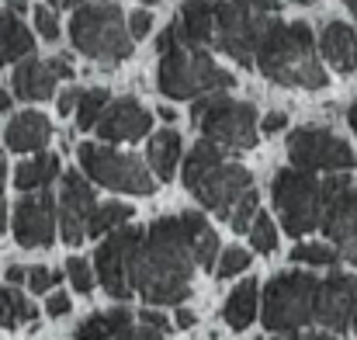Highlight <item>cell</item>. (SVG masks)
I'll list each match as a JSON object with an SVG mask.
<instances>
[{
    "label": "cell",
    "mask_w": 357,
    "mask_h": 340,
    "mask_svg": "<svg viewBox=\"0 0 357 340\" xmlns=\"http://www.w3.org/2000/svg\"><path fill=\"white\" fill-rule=\"evenodd\" d=\"M202 223V212H184L177 219H156L142 232L132 257V285L149 306H181L191 295V278L198 267L195 232Z\"/></svg>",
    "instance_id": "6da1fadb"
},
{
    "label": "cell",
    "mask_w": 357,
    "mask_h": 340,
    "mask_svg": "<svg viewBox=\"0 0 357 340\" xmlns=\"http://www.w3.org/2000/svg\"><path fill=\"white\" fill-rule=\"evenodd\" d=\"M264 10L236 0H188L181 7V28L188 38L233 56L239 66H257V45L267 31Z\"/></svg>",
    "instance_id": "7a4b0ae2"
},
{
    "label": "cell",
    "mask_w": 357,
    "mask_h": 340,
    "mask_svg": "<svg viewBox=\"0 0 357 340\" xmlns=\"http://www.w3.org/2000/svg\"><path fill=\"white\" fill-rule=\"evenodd\" d=\"M208 45L184 35L181 21H170V28L160 35V94L174 101H195L212 91H229L236 80L229 70H222L208 52Z\"/></svg>",
    "instance_id": "3957f363"
},
{
    "label": "cell",
    "mask_w": 357,
    "mask_h": 340,
    "mask_svg": "<svg viewBox=\"0 0 357 340\" xmlns=\"http://www.w3.org/2000/svg\"><path fill=\"white\" fill-rule=\"evenodd\" d=\"M257 70L281 87H326V66L316 52L312 28L305 21H271L257 45Z\"/></svg>",
    "instance_id": "277c9868"
},
{
    "label": "cell",
    "mask_w": 357,
    "mask_h": 340,
    "mask_svg": "<svg viewBox=\"0 0 357 340\" xmlns=\"http://www.w3.org/2000/svg\"><path fill=\"white\" fill-rule=\"evenodd\" d=\"M347 184H351L347 170H330V177H316V170H305L295 163L278 170L274 184H271V198H274V209L284 223V232L305 236L316 226H323L330 198Z\"/></svg>",
    "instance_id": "5b68a950"
},
{
    "label": "cell",
    "mask_w": 357,
    "mask_h": 340,
    "mask_svg": "<svg viewBox=\"0 0 357 340\" xmlns=\"http://www.w3.org/2000/svg\"><path fill=\"white\" fill-rule=\"evenodd\" d=\"M181 177L195 191L202 209L215 212L226 223H229L233 209L239 205V198L253 188V174L246 167H239V163H226L222 160V146L215 139H208V135L195 142V149L184 160Z\"/></svg>",
    "instance_id": "8992f818"
},
{
    "label": "cell",
    "mask_w": 357,
    "mask_h": 340,
    "mask_svg": "<svg viewBox=\"0 0 357 340\" xmlns=\"http://www.w3.org/2000/svg\"><path fill=\"white\" fill-rule=\"evenodd\" d=\"M316 302H319V278L309 271H281L264 288L260 320L271 334L295 337L305 327H316Z\"/></svg>",
    "instance_id": "52a82bcc"
},
{
    "label": "cell",
    "mask_w": 357,
    "mask_h": 340,
    "mask_svg": "<svg viewBox=\"0 0 357 340\" xmlns=\"http://www.w3.org/2000/svg\"><path fill=\"white\" fill-rule=\"evenodd\" d=\"M70 42L84 56L112 66V63H121L132 56L135 35L115 3H91L87 0L84 7H77V14L70 21Z\"/></svg>",
    "instance_id": "ba28073f"
},
{
    "label": "cell",
    "mask_w": 357,
    "mask_h": 340,
    "mask_svg": "<svg viewBox=\"0 0 357 340\" xmlns=\"http://www.w3.org/2000/svg\"><path fill=\"white\" fill-rule=\"evenodd\" d=\"M191 121L202 128V135L215 139L226 149H253L257 146V108L246 101H233L219 91L195 98Z\"/></svg>",
    "instance_id": "9c48e42d"
},
{
    "label": "cell",
    "mask_w": 357,
    "mask_h": 340,
    "mask_svg": "<svg viewBox=\"0 0 357 340\" xmlns=\"http://www.w3.org/2000/svg\"><path fill=\"white\" fill-rule=\"evenodd\" d=\"M77 160H80V170L94 184H105L112 191H121V195H153L156 191V177L132 153H119L101 142H84L77 149Z\"/></svg>",
    "instance_id": "30bf717a"
},
{
    "label": "cell",
    "mask_w": 357,
    "mask_h": 340,
    "mask_svg": "<svg viewBox=\"0 0 357 340\" xmlns=\"http://www.w3.org/2000/svg\"><path fill=\"white\" fill-rule=\"evenodd\" d=\"M146 229L139 226H119L94 253V271H98V281L105 285V292L112 299L125 302L135 285H132V257L139 250V239H142Z\"/></svg>",
    "instance_id": "8fae6325"
},
{
    "label": "cell",
    "mask_w": 357,
    "mask_h": 340,
    "mask_svg": "<svg viewBox=\"0 0 357 340\" xmlns=\"http://www.w3.org/2000/svg\"><path fill=\"white\" fill-rule=\"evenodd\" d=\"M288 160L305 170H351L357 167L354 149L340 135H333L330 128H319V125H302L291 132Z\"/></svg>",
    "instance_id": "7c38bea8"
},
{
    "label": "cell",
    "mask_w": 357,
    "mask_h": 340,
    "mask_svg": "<svg viewBox=\"0 0 357 340\" xmlns=\"http://www.w3.org/2000/svg\"><path fill=\"white\" fill-rule=\"evenodd\" d=\"M357 320V278L354 274H330L319 278V302H316V327L330 334H347Z\"/></svg>",
    "instance_id": "4fadbf2b"
},
{
    "label": "cell",
    "mask_w": 357,
    "mask_h": 340,
    "mask_svg": "<svg viewBox=\"0 0 357 340\" xmlns=\"http://www.w3.org/2000/svg\"><path fill=\"white\" fill-rule=\"evenodd\" d=\"M56 223H59L56 202H52V195H45V188H42L38 195H28V198L17 202L10 226H14V239H17L21 246L35 250V246H52Z\"/></svg>",
    "instance_id": "5bb4252c"
},
{
    "label": "cell",
    "mask_w": 357,
    "mask_h": 340,
    "mask_svg": "<svg viewBox=\"0 0 357 340\" xmlns=\"http://www.w3.org/2000/svg\"><path fill=\"white\" fill-rule=\"evenodd\" d=\"M98 209V198H94V188L87 184L84 174L70 170L63 177V198H59V229H63V243L70 246H80L84 236H87V219L91 212Z\"/></svg>",
    "instance_id": "9a60e30c"
},
{
    "label": "cell",
    "mask_w": 357,
    "mask_h": 340,
    "mask_svg": "<svg viewBox=\"0 0 357 340\" xmlns=\"http://www.w3.org/2000/svg\"><path fill=\"white\" fill-rule=\"evenodd\" d=\"M323 232L340 250V257L357 267V188L347 184L330 198L326 216H323Z\"/></svg>",
    "instance_id": "2e32d148"
},
{
    "label": "cell",
    "mask_w": 357,
    "mask_h": 340,
    "mask_svg": "<svg viewBox=\"0 0 357 340\" xmlns=\"http://www.w3.org/2000/svg\"><path fill=\"white\" fill-rule=\"evenodd\" d=\"M153 125V114L146 112L135 98H119L112 101L101 121H98V139H108V142H135L149 132Z\"/></svg>",
    "instance_id": "e0dca14e"
},
{
    "label": "cell",
    "mask_w": 357,
    "mask_h": 340,
    "mask_svg": "<svg viewBox=\"0 0 357 340\" xmlns=\"http://www.w3.org/2000/svg\"><path fill=\"white\" fill-rule=\"evenodd\" d=\"M10 84H14V94L21 101H49L56 94L59 73L52 70V63L28 56V59H17V70H14Z\"/></svg>",
    "instance_id": "ac0fdd59"
},
{
    "label": "cell",
    "mask_w": 357,
    "mask_h": 340,
    "mask_svg": "<svg viewBox=\"0 0 357 340\" xmlns=\"http://www.w3.org/2000/svg\"><path fill=\"white\" fill-rule=\"evenodd\" d=\"M77 337L80 340H132V337H142V327H135V320H132V313L125 306H115L108 313L87 316L77 327Z\"/></svg>",
    "instance_id": "d6986e66"
},
{
    "label": "cell",
    "mask_w": 357,
    "mask_h": 340,
    "mask_svg": "<svg viewBox=\"0 0 357 340\" xmlns=\"http://www.w3.org/2000/svg\"><path fill=\"white\" fill-rule=\"evenodd\" d=\"M319 49H323L326 63H330L337 73H354L357 70V35H354L351 24H344V21H330V24L323 28Z\"/></svg>",
    "instance_id": "ffe728a7"
},
{
    "label": "cell",
    "mask_w": 357,
    "mask_h": 340,
    "mask_svg": "<svg viewBox=\"0 0 357 340\" xmlns=\"http://www.w3.org/2000/svg\"><path fill=\"white\" fill-rule=\"evenodd\" d=\"M3 139H7V149H14V153H35L52 139V125L42 112H21L10 118Z\"/></svg>",
    "instance_id": "44dd1931"
},
{
    "label": "cell",
    "mask_w": 357,
    "mask_h": 340,
    "mask_svg": "<svg viewBox=\"0 0 357 340\" xmlns=\"http://www.w3.org/2000/svg\"><path fill=\"white\" fill-rule=\"evenodd\" d=\"M35 49V35L28 31V24L21 21L17 10H0V66L17 63L24 56H31Z\"/></svg>",
    "instance_id": "7402d4cb"
},
{
    "label": "cell",
    "mask_w": 357,
    "mask_h": 340,
    "mask_svg": "<svg viewBox=\"0 0 357 340\" xmlns=\"http://www.w3.org/2000/svg\"><path fill=\"white\" fill-rule=\"evenodd\" d=\"M59 174V156L56 153H38L35 160H24L14 167V184L21 191H42L56 181Z\"/></svg>",
    "instance_id": "603a6c76"
},
{
    "label": "cell",
    "mask_w": 357,
    "mask_h": 340,
    "mask_svg": "<svg viewBox=\"0 0 357 340\" xmlns=\"http://www.w3.org/2000/svg\"><path fill=\"white\" fill-rule=\"evenodd\" d=\"M257 281L253 278H246L243 285H236L233 292H229V299H226V306H222V320L233 327V330H246L250 323H253V316H257Z\"/></svg>",
    "instance_id": "cb8c5ba5"
},
{
    "label": "cell",
    "mask_w": 357,
    "mask_h": 340,
    "mask_svg": "<svg viewBox=\"0 0 357 340\" xmlns=\"http://www.w3.org/2000/svg\"><path fill=\"white\" fill-rule=\"evenodd\" d=\"M177 160H181V135L174 128H163L149 139V167L156 170L160 181H174V170H177Z\"/></svg>",
    "instance_id": "d4e9b609"
},
{
    "label": "cell",
    "mask_w": 357,
    "mask_h": 340,
    "mask_svg": "<svg viewBox=\"0 0 357 340\" xmlns=\"http://www.w3.org/2000/svg\"><path fill=\"white\" fill-rule=\"evenodd\" d=\"M38 320V313H35V306L7 281V285H0V327H7V330H17V327H24V323H35Z\"/></svg>",
    "instance_id": "484cf974"
},
{
    "label": "cell",
    "mask_w": 357,
    "mask_h": 340,
    "mask_svg": "<svg viewBox=\"0 0 357 340\" xmlns=\"http://www.w3.org/2000/svg\"><path fill=\"white\" fill-rule=\"evenodd\" d=\"M132 216H135L132 205H125V202H105V205H98V209L91 212V219H87V236H101V232H108V229L125 226Z\"/></svg>",
    "instance_id": "4316f807"
},
{
    "label": "cell",
    "mask_w": 357,
    "mask_h": 340,
    "mask_svg": "<svg viewBox=\"0 0 357 340\" xmlns=\"http://www.w3.org/2000/svg\"><path fill=\"white\" fill-rule=\"evenodd\" d=\"M108 105H112V94H108L105 87L84 91V94H80V105H77V128H80V132L98 128V121H101V114H105Z\"/></svg>",
    "instance_id": "83f0119b"
},
{
    "label": "cell",
    "mask_w": 357,
    "mask_h": 340,
    "mask_svg": "<svg viewBox=\"0 0 357 340\" xmlns=\"http://www.w3.org/2000/svg\"><path fill=\"white\" fill-rule=\"evenodd\" d=\"M340 257V250L326 246V243H298L291 250V260L295 264H309V267H333Z\"/></svg>",
    "instance_id": "f1b7e54d"
},
{
    "label": "cell",
    "mask_w": 357,
    "mask_h": 340,
    "mask_svg": "<svg viewBox=\"0 0 357 340\" xmlns=\"http://www.w3.org/2000/svg\"><path fill=\"white\" fill-rule=\"evenodd\" d=\"M195 253H198V267L202 271H212L215 267V257H219V236L208 223H202L195 232Z\"/></svg>",
    "instance_id": "f546056e"
},
{
    "label": "cell",
    "mask_w": 357,
    "mask_h": 340,
    "mask_svg": "<svg viewBox=\"0 0 357 340\" xmlns=\"http://www.w3.org/2000/svg\"><path fill=\"white\" fill-rule=\"evenodd\" d=\"M250 243H253L257 253H271V250L278 246V229H274L267 212H257V219H253V226H250Z\"/></svg>",
    "instance_id": "4dcf8cb0"
},
{
    "label": "cell",
    "mask_w": 357,
    "mask_h": 340,
    "mask_svg": "<svg viewBox=\"0 0 357 340\" xmlns=\"http://www.w3.org/2000/svg\"><path fill=\"white\" fill-rule=\"evenodd\" d=\"M246 267H250V250L229 246V250H222V257H219V264H215V274H219V278H236Z\"/></svg>",
    "instance_id": "1f68e13d"
},
{
    "label": "cell",
    "mask_w": 357,
    "mask_h": 340,
    "mask_svg": "<svg viewBox=\"0 0 357 340\" xmlns=\"http://www.w3.org/2000/svg\"><path fill=\"white\" fill-rule=\"evenodd\" d=\"M257 191L250 188L243 198H239V205L233 209V216H229V226L236 229V232H250V226H253V219H257Z\"/></svg>",
    "instance_id": "d6a6232c"
},
{
    "label": "cell",
    "mask_w": 357,
    "mask_h": 340,
    "mask_svg": "<svg viewBox=\"0 0 357 340\" xmlns=\"http://www.w3.org/2000/svg\"><path fill=\"white\" fill-rule=\"evenodd\" d=\"M66 274H70V281H73V288H77L80 295H91L98 271H91V264H87L84 257H70V260H66Z\"/></svg>",
    "instance_id": "836d02e7"
},
{
    "label": "cell",
    "mask_w": 357,
    "mask_h": 340,
    "mask_svg": "<svg viewBox=\"0 0 357 340\" xmlns=\"http://www.w3.org/2000/svg\"><path fill=\"white\" fill-rule=\"evenodd\" d=\"M139 327H142V337H149V340H160L170 334V320L163 313H156V309H142Z\"/></svg>",
    "instance_id": "e575fe53"
},
{
    "label": "cell",
    "mask_w": 357,
    "mask_h": 340,
    "mask_svg": "<svg viewBox=\"0 0 357 340\" xmlns=\"http://www.w3.org/2000/svg\"><path fill=\"white\" fill-rule=\"evenodd\" d=\"M35 28L45 42H56L59 38V21H56V10L52 7H35Z\"/></svg>",
    "instance_id": "d590c367"
},
{
    "label": "cell",
    "mask_w": 357,
    "mask_h": 340,
    "mask_svg": "<svg viewBox=\"0 0 357 340\" xmlns=\"http://www.w3.org/2000/svg\"><path fill=\"white\" fill-rule=\"evenodd\" d=\"M28 285H31V292H52L56 285H59V271H49V267H31L28 271Z\"/></svg>",
    "instance_id": "8d00e7d4"
},
{
    "label": "cell",
    "mask_w": 357,
    "mask_h": 340,
    "mask_svg": "<svg viewBox=\"0 0 357 340\" xmlns=\"http://www.w3.org/2000/svg\"><path fill=\"white\" fill-rule=\"evenodd\" d=\"M128 28H132V35L135 38H146V31L153 28V14L142 7V10H135V14H128Z\"/></svg>",
    "instance_id": "74e56055"
},
{
    "label": "cell",
    "mask_w": 357,
    "mask_h": 340,
    "mask_svg": "<svg viewBox=\"0 0 357 340\" xmlns=\"http://www.w3.org/2000/svg\"><path fill=\"white\" fill-rule=\"evenodd\" d=\"M70 309H73V306H70V295H66V292H52V295H49V302H45V313H49V316H56V320H59V316H66Z\"/></svg>",
    "instance_id": "f35d334b"
},
{
    "label": "cell",
    "mask_w": 357,
    "mask_h": 340,
    "mask_svg": "<svg viewBox=\"0 0 357 340\" xmlns=\"http://www.w3.org/2000/svg\"><path fill=\"white\" fill-rule=\"evenodd\" d=\"M284 125H288L284 112H271V114H264V121H260V132H264V135H274V132H281Z\"/></svg>",
    "instance_id": "ab89813d"
},
{
    "label": "cell",
    "mask_w": 357,
    "mask_h": 340,
    "mask_svg": "<svg viewBox=\"0 0 357 340\" xmlns=\"http://www.w3.org/2000/svg\"><path fill=\"white\" fill-rule=\"evenodd\" d=\"M80 94H84V91H63V98H59V112H63V114L77 112V105H80Z\"/></svg>",
    "instance_id": "60d3db41"
},
{
    "label": "cell",
    "mask_w": 357,
    "mask_h": 340,
    "mask_svg": "<svg viewBox=\"0 0 357 340\" xmlns=\"http://www.w3.org/2000/svg\"><path fill=\"white\" fill-rule=\"evenodd\" d=\"M236 3H243V7H253V10H264V14H274L281 0H236Z\"/></svg>",
    "instance_id": "b9f144b4"
},
{
    "label": "cell",
    "mask_w": 357,
    "mask_h": 340,
    "mask_svg": "<svg viewBox=\"0 0 357 340\" xmlns=\"http://www.w3.org/2000/svg\"><path fill=\"white\" fill-rule=\"evenodd\" d=\"M3 174H7V167H3V160H0V236L7 232V202H3Z\"/></svg>",
    "instance_id": "7bdbcfd3"
},
{
    "label": "cell",
    "mask_w": 357,
    "mask_h": 340,
    "mask_svg": "<svg viewBox=\"0 0 357 340\" xmlns=\"http://www.w3.org/2000/svg\"><path fill=\"white\" fill-rule=\"evenodd\" d=\"M49 63H52V70H56L63 80H70V77H73V66H70V59H66V56H56V59H49Z\"/></svg>",
    "instance_id": "ee69618b"
},
{
    "label": "cell",
    "mask_w": 357,
    "mask_h": 340,
    "mask_svg": "<svg viewBox=\"0 0 357 340\" xmlns=\"http://www.w3.org/2000/svg\"><path fill=\"white\" fill-rule=\"evenodd\" d=\"M7 281H10V285H21V281H28V271L17 267V264H10V267H7Z\"/></svg>",
    "instance_id": "f6af8a7d"
},
{
    "label": "cell",
    "mask_w": 357,
    "mask_h": 340,
    "mask_svg": "<svg viewBox=\"0 0 357 340\" xmlns=\"http://www.w3.org/2000/svg\"><path fill=\"white\" fill-rule=\"evenodd\" d=\"M177 327H184V330L195 327V313H191V309H181V313H177Z\"/></svg>",
    "instance_id": "bcb514c9"
},
{
    "label": "cell",
    "mask_w": 357,
    "mask_h": 340,
    "mask_svg": "<svg viewBox=\"0 0 357 340\" xmlns=\"http://www.w3.org/2000/svg\"><path fill=\"white\" fill-rule=\"evenodd\" d=\"M10 101H14V98H10L7 91H0V112H3V114L10 112Z\"/></svg>",
    "instance_id": "7dc6e473"
},
{
    "label": "cell",
    "mask_w": 357,
    "mask_h": 340,
    "mask_svg": "<svg viewBox=\"0 0 357 340\" xmlns=\"http://www.w3.org/2000/svg\"><path fill=\"white\" fill-rule=\"evenodd\" d=\"M7 7H10V10H17V14H24V7H28V3H24V0H7Z\"/></svg>",
    "instance_id": "c3c4849f"
},
{
    "label": "cell",
    "mask_w": 357,
    "mask_h": 340,
    "mask_svg": "<svg viewBox=\"0 0 357 340\" xmlns=\"http://www.w3.org/2000/svg\"><path fill=\"white\" fill-rule=\"evenodd\" d=\"M347 121H351V128H354V132H357V101H354V105H351V112H347Z\"/></svg>",
    "instance_id": "681fc988"
},
{
    "label": "cell",
    "mask_w": 357,
    "mask_h": 340,
    "mask_svg": "<svg viewBox=\"0 0 357 340\" xmlns=\"http://www.w3.org/2000/svg\"><path fill=\"white\" fill-rule=\"evenodd\" d=\"M156 112L163 114V118H167V121H174V114H177V112H174V108H156Z\"/></svg>",
    "instance_id": "f907efd6"
},
{
    "label": "cell",
    "mask_w": 357,
    "mask_h": 340,
    "mask_svg": "<svg viewBox=\"0 0 357 340\" xmlns=\"http://www.w3.org/2000/svg\"><path fill=\"white\" fill-rule=\"evenodd\" d=\"M344 3H347V10L354 14V21H357V0H344Z\"/></svg>",
    "instance_id": "816d5d0a"
},
{
    "label": "cell",
    "mask_w": 357,
    "mask_h": 340,
    "mask_svg": "<svg viewBox=\"0 0 357 340\" xmlns=\"http://www.w3.org/2000/svg\"><path fill=\"white\" fill-rule=\"evenodd\" d=\"M59 7H73V3H84V0H56Z\"/></svg>",
    "instance_id": "f5cc1de1"
},
{
    "label": "cell",
    "mask_w": 357,
    "mask_h": 340,
    "mask_svg": "<svg viewBox=\"0 0 357 340\" xmlns=\"http://www.w3.org/2000/svg\"><path fill=\"white\" fill-rule=\"evenodd\" d=\"M295 3H319V0H295Z\"/></svg>",
    "instance_id": "db71d44e"
},
{
    "label": "cell",
    "mask_w": 357,
    "mask_h": 340,
    "mask_svg": "<svg viewBox=\"0 0 357 340\" xmlns=\"http://www.w3.org/2000/svg\"><path fill=\"white\" fill-rule=\"evenodd\" d=\"M351 330H354V334H357V320H354V327H351Z\"/></svg>",
    "instance_id": "11a10c76"
},
{
    "label": "cell",
    "mask_w": 357,
    "mask_h": 340,
    "mask_svg": "<svg viewBox=\"0 0 357 340\" xmlns=\"http://www.w3.org/2000/svg\"><path fill=\"white\" fill-rule=\"evenodd\" d=\"M146 3H156V0H146Z\"/></svg>",
    "instance_id": "9f6ffc18"
}]
</instances>
